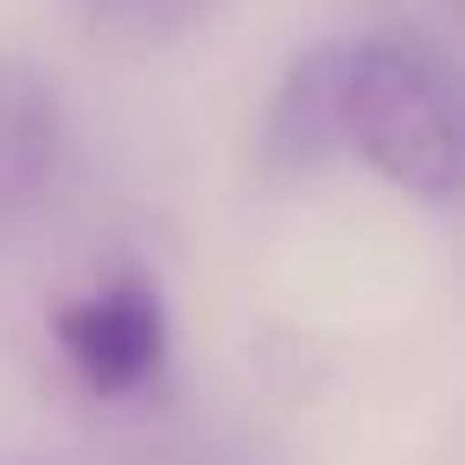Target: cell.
I'll use <instances>...</instances> for the list:
<instances>
[{
	"label": "cell",
	"instance_id": "obj_1",
	"mask_svg": "<svg viewBox=\"0 0 465 465\" xmlns=\"http://www.w3.org/2000/svg\"><path fill=\"white\" fill-rule=\"evenodd\" d=\"M331 134H338V153H357L370 173H382L408 198H427V204L459 198L452 90H446V71L420 45L408 39L338 45Z\"/></svg>",
	"mask_w": 465,
	"mask_h": 465
},
{
	"label": "cell",
	"instance_id": "obj_2",
	"mask_svg": "<svg viewBox=\"0 0 465 465\" xmlns=\"http://www.w3.org/2000/svg\"><path fill=\"white\" fill-rule=\"evenodd\" d=\"M52 344L84 395L141 401L166 382L173 312L141 262H109L52 306Z\"/></svg>",
	"mask_w": 465,
	"mask_h": 465
},
{
	"label": "cell",
	"instance_id": "obj_3",
	"mask_svg": "<svg viewBox=\"0 0 465 465\" xmlns=\"http://www.w3.org/2000/svg\"><path fill=\"white\" fill-rule=\"evenodd\" d=\"M64 153V109L39 64L0 58V236L20 230L45 198Z\"/></svg>",
	"mask_w": 465,
	"mask_h": 465
},
{
	"label": "cell",
	"instance_id": "obj_4",
	"mask_svg": "<svg viewBox=\"0 0 465 465\" xmlns=\"http://www.w3.org/2000/svg\"><path fill=\"white\" fill-rule=\"evenodd\" d=\"M331 71H338V45H319V52H300L293 71L281 77L274 103H268V122H262V160L268 173L293 179V173H312L338 153V134H331Z\"/></svg>",
	"mask_w": 465,
	"mask_h": 465
},
{
	"label": "cell",
	"instance_id": "obj_5",
	"mask_svg": "<svg viewBox=\"0 0 465 465\" xmlns=\"http://www.w3.org/2000/svg\"><path fill=\"white\" fill-rule=\"evenodd\" d=\"M71 7H77V20L90 33H103L115 45H160L204 7V0H71Z\"/></svg>",
	"mask_w": 465,
	"mask_h": 465
}]
</instances>
